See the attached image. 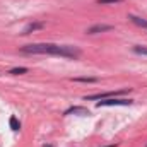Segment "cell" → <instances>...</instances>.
<instances>
[{"label":"cell","mask_w":147,"mask_h":147,"mask_svg":"<svg viewBox=\"0 0 147 147\" xmlns=\"http://www.w3.org/2000/svg\"><path fill=\"white\" fill-rule=\"evenodd\" d=\"M43 28H45V22H31V24L26 26V29H24L22 34H31V33H34L38 29H43Z\"/></svg>","instance_id":"8992f818"},{"label":"cell","mask_w":147,"mask_h":147,"mask_svg":"<svg viewBox=\"0 0 147 147\" xmlns=\"http://www.w3.org/2000/svg\"><path fill=\"white\" fill-rule=\"evenodd\" d=\"M128 91H130V87H125V89H120V91H110V92H101V94H91V96H86V99H89V101H94V99H108V98H116V96L127 94Z\"/></svg>","instance_id":"3957f363"},{"label":"cell","mask_w":147,"mask_h":147,"mask_svg":"<svg viewBox=\"0 0 147 147\" xmlns=\"http://www.w3.org/2000/svg\"><path fill=\"white\" fill-rule=\"evenodd\" d=\"M113 26L111 24H94L91 28L86 29V34H98V33H106V31H111Z\"/></svg>","instance_id":"277c9868"},{"label":"cell","mask_w":147,"mask_h":147,"mask_svg":"<svg viewBox=\"0 0 147 147\" xmlns=\"http://www.w3.org/2000/svg\"><path fill=\"white\" fill-rule=\"evenodd\" d=\"M108 147H115V146H108Z\"/></svg>","instance_id":"5bb4252c"},{"label":"cell","mask_w":147,"mask_h":147,"mask_svg":"<svg viewBox=\"0 0 147 147\" xmlns=\"http://www.w3.org/2000/svg\"><path fill=\"white\" fill-rule=\"evenodd\" d=\"M74 80H75V82H87V84L98 82V79H96V77H75Z\"/></svg>","instance_id":"ba28073f"},{"label":"cell","mask_w":147,"mask_h":147,"mask_svg":"<svg viewBox=\"0 0 147 147\" xmlns=\"http://www.w3.org/2000/svg\"><path fill=\"white\" fill-rule=\"evenodd\" d=\"M134 53L147 57V46H140V45H135V46H134Z\"/></svg>","instance_id":"9c48e42d"},{"label":"cell","mask_w":147,"mask_h":147,"mask_svg":"<svg viewBox=\"0 0 147 147\" xmlns=\"http://www.w3.org/2000/svg\"><path fill=\"white\" fill-rule=\"evenodd\" d=\"M9 123H10V128H12V130H19V128H21V123L17 121V118H16V116H10Z\"/></svg>","instance_id":"30bf717a"},{"label":"cell","mask_w":147,"mask_h":147,"mask_svg":"<svg viewBox=\"0 0 147 147\" xmlns=\"http://www.w3.org/2000/svg\"><path fill=\"white\" fill-rule=\"evenodd\" d=\"M118 2H123V0H98V3H101V5H106V3H118Z\"/></svg>","instance_id":"7c38bea8"},{"label":"cell","mask_w":147,"mask_h":147,"mask_svg":"<svg viewBox=\"0 0 147 147\" xmlns=\"http://www.w3.org/2000/svg\"><path fill=\"white\" fill-rule=\"evenodd\" d=\"M43 147H55V146H43Z\"/></svg>","instance_id":"4fadbf2b"},{"label":"cell","mask_w":147,"mask_h":147,"mask_svg":"<svg viewBox=\"0 0 147 147\" xmlns=\"http://www.w3.org/2000/svg\"><path fill=\"white\" fill-rule=\"evenodd\" d=\"M26 72H28L26 67H17V69H12L9 74H12V75H21V74H26Z\"/></svg>","instance_id":"8fae6325"},{"label":"cell","mask_w":147,"mask_h":147,"mask_svg":"<svg viewBox=\"0 0 147 147\" xmlns=\"http://www.w3.org/2000/svg\"><path fill=\"white\" fill-rule=\"evenodd\" d=\"M134 101L132 99H118V98H108V99H101L96 103L98 108H103V106H130Z\"/></svg>","instance_id":"7a4b0ae2"},{"label":"cell","mask_w":147,"mask_h":147,"mask_svg":"<svg viewBox=\"0 0 147 147\" xmlns=\"http://www.w3.org/2000/svg\"><path fill=\"white\" fill-rule=\"evenodd\" d=\"M128 19L134 22V24H137V26H140V28H144V29H147V21L146 19H140V17H137V16H128Z\"/></svg>","instance_id":"52a82bcc"},{"label":"cell","mask_w":147,"mask_h":147,"mask_svg":"<svg viewBox=\"0 0 147 147\" xmlns=\"http://www.w3.org/2000/svg\"><path fill=\"white\" fill-rule=\"evenodd\" d=\"M22 53L29 55H55V57H63V58H79L80 50L75 46H62V45H53V43H36V45H28L21 48Z\"/></svg>","instance_id":"6da1fadb"},{"label":"cell","mask_w":147,"mask_h":147,"mask_svg":"<svg viewBox=\"0 0 147 147\" xmlns=\"http://www.w3.org/2000/svg\"><path fill=\"white\" fill-rule=\"evenodd\" d=\"M63 115H80V116H87V115H91V111L87 110V108H84V106H72V108H69V110L65 111Z\"/></svg>","instance_id":"5b68a950"}]
</instances>
